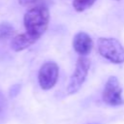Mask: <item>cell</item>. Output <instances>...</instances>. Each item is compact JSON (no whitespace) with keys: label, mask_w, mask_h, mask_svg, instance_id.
Returning a JSON list of instances; mask_svg holds the SVG:
<instances>
[{"label":"cell","mask_w":124,"mask_h":124,"mask_svg":"<svg viewBox=\"0 0 124 124\" xmlns=\"http://www.w3.org/2000/svg\"><path fill=\"white\" fill-rule=\"evenodd\" d=\"M87 124H101L99 122H90V123H87Z\"/></svg>","instance_id":"13"},{"label":"cell","mask_w":124,"mask_h":124,"mask_svg":"<svg viewBox=\"0 0 124 124\" xmlns=\"http://www.w3.org/2000/svg\"><path fill=\"white\" fill-rule=\"evenodd\" d=\"M98 51L101 56L114 64L124 63V47L114 38H99Z\"/></svg>","instance_id":"2"},{"label":"cell","mask_w":124,"mask_h":124,"mask_svg":"<svg viewBox=\"0 0 124 124\" xmlns=\"http://www.w3.org/2000/svg\"><path fill=\"white\" fill-rule=\"evenodd\" d=\"M49 22V12L45 5H38L29 9L23 17L26 33L39 39L46 30Z\"/></svg>","instance_id":"1"},{"label":"cell","mask_w":124,"mask_h":124,"mask_svg":"<svg viewBox=\"0 0 124 124\" xmlns=\"http://www.w3.org/2000/svg\"><path fill=\"white\" fill-rule=\"evenodd\" d=\"M37 41V39L31 37L29 34L27 33H23V34H18L16 36H15L12 39L11 42V48L16 52L24 50L26 48H28L30 46H32L35 42Z\"/></svg>","instance_id":"7"},{"label":"cell","mask_w":124,"mask_h":124,"mask_svg":"<svg viewBox=\"0 0 124 124\" xmlns=\"http://www.w3.org/2000/svg\"><path fill=\"white\" fill-rule=\"evenodd\" d=\"M19 90H20V85L16 84V85L12 86V87H11V90H10V96H11V97L16 96L17 93L19 92Z\"/></svg>","instance_id":"11"},{"label":"cell","mask_w":124,"mask_h":124,"mask_svg":"<svg viewBox=\"0 0 124 124\" xmlns=\"http://www.w3.org/2000/svg\"><path fill=\"white\" fill-rule=\"evenodd\" d=\"M90 69V61L88 58L84 56H79L76 63V68L70 78L68 86H67V93L70 95L76 94L84 83L86 77L88 75Z\"/></svg>","instance_id":"3"},{"label":"cell","mask_w":124,"mask_h":124,"mask_svg":"<svg viewBox=\"0 0 124 124\" xmlns=\"http://www.w3.org/2000/svg\"><path fill=\"white\" fill-rule=\"evenodd\" d=\"M95 2L96 0H74L73 7L77 12H83L90 8Z\"/></svg>","instance_id":"8"},{"label":"cell","mask_w":124,"mask_h":124,"mask_svg":"<svg viewBox=\"0 0 124 124\" xmlns=\"http://www.w3.org/2000/svg\"><path fill=\"white\" fill-rule=\"evenodd\" d=\"M102 99L104 103L111 107H117L124 104L122 88L116 77L111 76L108 78L102 93Z\"/></svg>","instance_id":"4"},{"label":"cell","mask_w":124,"mask_h":124,"mask_svg":"<svg viewBox=\"0 0 124 124\" xmlns=\"http://www.w3.org/2000/svg\"><path fill=\"white\" fill-rule=\"evenodd\" d=\"M73 47L78 54L85 56L91 51L93 47V41L87 33L79 31L73 38Z\"/></svg>","instance_id":"6"},{"label":"cell","mask_w":124,"mask_h":124,"mask_svg":"<svg viewBox=\"0 0 124 124\" xmlns=\"http://www.w3.org/2000/svg\"><path fill=\"white\" fill-rule=\"evenodd\" d=\"M14 34L13 26L8 22L0 23V41L10 38Z\"/></svg>","instance_id":"9"},{"label":"cell","mask_w":124,"mask_h":124,"mask_svg":"<svg viewBox=\"0 0 124 124\" xmlns=\"http://www.w3.org/2000/svg\"><path fill=\"white\" fill-rule=\"evenodd\" d=\"M7 108H8V102L6 97L3 95V93L0 91V123L4 120L5 115L7 113Z\"/></svg>","instance_id":"10"},{"label":"cell","mask_w":124,"mask_h":124,"mask_svg":"<svg viewBox=\"0 0 124 124\" xmlns=\"http://www.w3.org/2000/svg\"><path fill=\"white\" fill-rule=\"evenodd\" d=\"M59 76V67L55 62L48 61L44 63L38 73L39 85L43 90L51 89L57 82Z\"/></svg>","instance_id":"5"},{"label":"cell","mask_w":124,"mask_h":124,"mask_svg":"<svg viewBox=\"0 0 124 124\" xmlns=\"http://www.w3.org/2000/svg\"><path fill=\"white\" fill-rule=\"evenodd\" d=\"M39 0H18V3L21 5V6H28V5H31L35 2H37Z\"/></svg>","instance_id":"12"}]
</instances>
